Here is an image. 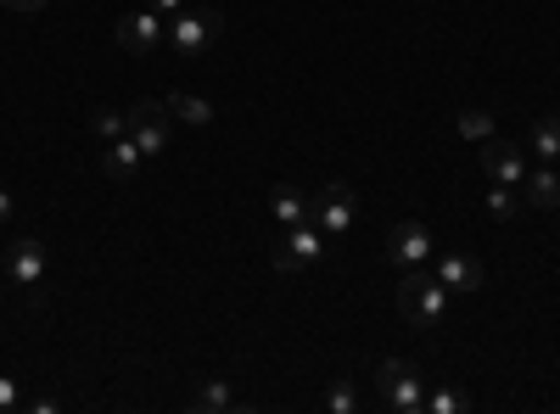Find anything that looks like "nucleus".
Masks as SVG:
<instances>
[{"instance_id": "9", "label": "nucleus", "mask_w": 560, "mask_h": 414, "mask_svg": "<svg viewBox=\"0 0 560 414\" xmlns=\"http://www.w3.org/2000/svg\"><path fill=\"white\" fill-rule=\"evenodd\" d=\"M387 258H393L398 269H427V263L438 258L432 229H427V224H415V218L393 224V229H387Z\"/></svg>"}, {"instance_id": "3", "label": "nucleus", "mask_w": 560, "mask_h": 414, "mask_svg": "<svg viewBox=\"0 0 560 414\" xmlns=\"http://www.w3.org/2000/svg\"><path fill=\"white\" fill-rule=\"evenodd\" d=\"M219 34H224V17L213 7H185V12L168 17V51L185 57V62H197V57H208L219 45Z\"/></svg>"}, {"instance_id": "1", "label": "nucleus", "mask_w": 560, "mask_h": 414, "mask_svg": "<svg viewBox=\"0 0 560 414\" xmlns=\"http://www.w3.org/2000/svg\"><path fill=\"white\" fill-rule=\"evenodd\" d=\"M448 297H454V292L438 281V274H427V269H404V281H398V292H393L404 326H415V331H438L443 319H448Z\"/></svg>"}, {"instance_id": "8", "label": "nucleus", "mask_w": 560, "mask_h": 414, "mask_svg": "<svg viewBox=\"0 0 560 414\" xmlns=\"http://www.w3.org/2000/svg\"><path fill=\"white\" fill-rule=\"evenodd\" d=\"M477 163H482V174L493 179V186H522L527 179V146L504 141V134H488V141L477 146Z\"/></svg>"}, {"instance_id": "26", "label": "nucleus", "mask_w": 560, "mask_h": 414, "mask_svg": "<svg viewBox=\"0 0 560 414\" xmlns=\"http://www.w3.org/2000/svg\"><path fill=\"white\" fill-rule=\"evenodd\" d=\"M12 208H18V202H12V191H0V224H12Z\"/></svg>"}, {"instance_id": "13", "label": "nucleus", "mask_w": 560, "mask_h": 414, "mask_svg": "<svg viewBox=\"0 0 560 414\" xmlns=\"http://www.w3.org/2000/svg\"><path fill=\"white\" fill-rule=\"evenodd\" d=\"M522 202H527V208H544V213L560 208V174H555V163L527 168V179H522Z\"/></svg>"}, {"instance_id": "20", "label": "nucleus", "mask_w": 560, "mask_h": 414, "mask_svg": "<svg viewBox=\"0 0 560 414\" xmlns=\"http://www.w3.org/2000/svg\"><path fill=\"white\" fill-rule=\"evenodd\" d=\"M364 409V392L353 381H331V392H325V414H359Z\"/></svg>"}, {"instance_id": "22", "label": "nucleus", "mask_w": 560, "mask_h": 414, "mask_svg": "<svg viewBox=\"0 0 560 414\" xmlns=\"http://www.w3.org/2000/svg\"><path fill=\"white\" fill-rule=\"evenodd\" d=\"M90 129H96V141H102V146H107V141H118V134H129L124 113H96V118H90Z\"/></svg>"}, {"instance_id": "4", "label": "nucleus", "mask_w": 560, "mask_h": 414, "mask_svg": "<svg viewBox=\"0 0 560 414\" xmlns=\"http://www.w3.org/2000/svg\"><path fill=\"white\" fill-rule=\"evenodd\" d=\"M275 269L280 274H303V269H314L319 258H325V229L314 224V218H303V224H287V236L275 241Z\"/></svg>"}, {"instance_id": "24", "label": "nucleus", "mask_w": 560, "mask_h": 414, "mask_svg": "<svg viewBox=\"0 0 560 414\" xmlns=\"http://www.w3.org/2000/svg\"><path fill=\"white\" fill-rule=\"evenodd\" d=\"M147 7H152L158 17H174V12H185V0H147Z\"/></svg>"}, {"instance_id": "10", "label": "nucleus", "mask_w": 560, "mask_h": 414, "mask_svg": "<svg viewBox=\"0 0 560 414\" xmlns=\"http://www.w3.org/2000/svg\"><path fill=\"white\" fill-rule=\"evenodd\" d=\"M45 269H51V252H45L39 236H18V241L7 247V274H12V286L39 292V286H45Z\"/></svg>"}, {"instance_id": "2", "label": "nucleus", "mask_w": 560, "mask_h": 414, "mask_svg": "<svg viewBox=\"0 0 560 414\" xmlns=\"http://www.w3.org/2000/svg\"><path fill=\"white\" fill-rule=\"evenodd\" d=\"M370 387H376V403L393 409V414H420L427 409V376H420L409 358H382L376 376H370Z\"/></svg>"}, {"instance_id": "16", "label": "nucleus", "mask_w": 560, "mask_h": 414, "mask_svg": "<svg viewBox=\"0 0 560 414\" xmlns=\"http://www.w3.org/2000/svg\"><path fill=\"white\" fill-rule=\"evenodd\" d=\"M527 157H538V163H555L560 157V118L555 113H544V118L527 123Z\"/></svg>"}, {"instance_id": "12", "label": "nucleus", "mask_w": 560, "mask_h": 414, "mask_svg": "<svg viewBox=\"0 0 560 414\" xmlns=\"http://www.w3.org/2000/svg\"><path fill=\"white\" fill-rule=\"evenodd\" d=\"M140 163H147V152H140L129 134H118V141L102 146V179H113V186H129Z\"/></svg>"}, {"instance_id": "6", "label": "nucleus", "mask_w": 560, "mask_h": 414, "mask_svg": "<svg viewBox=\"0 0 560 414\" xmlns=\"http://www.w3.org/2000/svg\"><path fill=\"white\" fill-rule=\"evenodd\" d=\"M118 45H124L129 57H158V51H168V17H158L152 7L124 12V17H118Z\"/></svg>"}, {"instance_id": "15", "label": "nucleus", "mask_w": 560, "mask_h": 414, "mask_svg": "<svg viewBox=\"0 0 560 414\" xmlns=\"http://www.w3.org/2000/svg\"><path fill=\"white\" fill-rule=\"evenodd\" d=\"M242 398H236V387H230L224 376H202L197 381V392H191V409L197 414H224V409H236Z\"/></svg>"}, {"instance_id": "17", "label": "nucleus", "mask_w": 560, "mask_h": 414, "mask_svg": "<svg viewBox=\"0 0 560 414\" xmlns=\"http://www.w3.org/2000/svg\"><path fill=\"white\" fill-rule=\"evenodd\" d=\"M163 102H168L174 123H185V129H208L213 123V102L191 96V90H174V96H163Z\"/></svg>"}, {"instance_id": "19", "label": "nucleus", "mask_w": 560, "mask_h": 414, "mask_svg": "<svg viewBox=\"0 0 560 414\" xmlns=\"http://www.w3.org/2000/svg\"><path fill=\"white\" fill-rule=\"evenodd\" d=\"M522 208H527V202H522V186H493V191H488V213H493L499 224H510Z\"/></svg>"}, {"instance_id": "11", "label": "nucleus", "mask_w": 560, "mask_h": 414, "mask_svg": "<svg viewBox=\"0 0 560 414\" xmlns=\"http://www.w3.org/2000/svg\"><path fill=\"white\" fill-rule=\"evenodd\" d=\"M432 274H438L448 292H482V281H488V269H482L471 252H443Z\"/></svg>"}, {"instance_id": "25", "label": "nucleus", "mask_w": 560, "mask_h": 414, "mask_svg": "<svg viewBox=\"0 0 560 414\" xmlns=\"http://www.w3.org/2000/svg\"><path fill=\"white\" fill-rule=\"evenodd\" d=\"M7 7L23 12V17H39V12H45V0H7Z\"/></svg>"}, {"instance_id": "18", "label": "nucleus", "mask_w": 560, "mask_h": 414, "mask_svg": "<svg viewBox=\"0 0 560 414\" xmlns=\"http://www.w3.org/2000/svg\"><path fill=\"white\" fill-rule=\"evenodd\" d=\"M454 129H459V141H488V134H493V113L488 107H465L459 118H454Z\"/></svg>"}, {"instance_id": "14", "label": "nucleus", "mask_w": 560, "mask_h": 414, "mask_svg": "<svg viewBox=\"0 0 560 414\" xmlns=\"http://www.w3.org/2000/svg\"><path fill=\"white\" fill-rule=\"evenodd\" d=\"M269 213H275L280 229H287V224H303V218L314 213V197L298 191V186H275V191H269Z\"/></svg>"}, {"instance_id": "5", "label": "nucleus", "mask_w": 560, "mask_h": 414, "mask_svg": "<svg viewBox=\"0 0 560 414\" xmlns=\"http://www.w3.org/2000/svg\"><path fill=\"white\" fill-rule=\"evenodd\" d=\"M124 123H129V141L147 152V157H163V152H168V129H174L168 102H135V107L124 113Z\"/></svg>"}, {"instance_id": "7", "label": "nucleus", "mask_w": 560, "mask_h": 414, "mask_svg": "<svg viewBox=\"0 0 560 414\" xmlns=\"http://www.w3.org/2000/svg\"><path fill=\"white\" fill-rule=\"evenodd\" d=\"M319 229H325V241H337V236H348L353 229V218H359V197H353V186L348 179H331L319 197H314V213H308Z\"/></svg>"}, {"instance_id": "21", "label": "nucleus", "mask_w": 560, "mask_h": 414, "mask_svg": "<svg viewBox=\"0 0 560 414\" xmlns=\"http://www.w3.org/2000/svg\"><path fill=\"white\" fill-rule=\"evenodd\" d=\"M465 409H471V398H465L459 387H438V392H427V409H420V414H465Z\"/></svg>"}, {"instance_id": "23", "label": "nucleus", "mask_w": 560, "mask_h": 414, "mask_svg": "<svg viewBox=\"0 0 560 414\" xmlns=\"http://www.w3.org/2000/svg\"><path fill=\"white\" fill-rule=\"evenodd\" d=\"M23 403V392H18V376H0V414H12Z\"/></svg>"}]
</instances>
